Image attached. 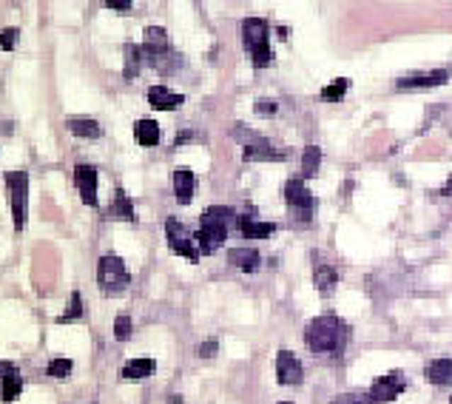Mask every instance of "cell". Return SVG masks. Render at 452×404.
Masks as SVG:
<instances>
[{
	"mask_svg": "<svg viewBox=\"0 0 452 404\" xmlns=\"http://www.w3.org/2000/svg\"><path fill=\"white\" fill-rule=\"evenodd\" d=\"M305 342L313 353H341L350 342V327L344 319L333 313L316 316L305 330Z\"/></svg>",
	"mask_w": 452,
	"mask_h": 404,
	"instance_id": "6da1fadb",
	"label": "cell"
},
{
	"mask_svg": "<svg viewBox=\"0 0 452 404\" xmlns=\"http://www.w3.org/2000/svg\"><path fill=\"white\" fill-rule=\"evenodd\" d=\"M234 211L225 208V206H213L202 214V223H199V231L193 234L196 240V248H199V257H210L222 248V242L228 240V225L234 223Z\"/></svg>",
	"mask_w": 452,
	"mask_h": 404,
	"instance_id": "7a4b0ae2",
	"label": "cell"
},
{
	"mask_svg": "<svg viewBox=\"0 0 452 404\" xmlns=\"http://www.w3.org/2000/svg\"><path fill=\"white\" fill-rule=\"evenodd\" d=\"M268 32H271V29H268V23H265L262 18H248V21L242 23V43H245V49L251 52L256 69H265V66H271V60H273V52H271V43H268V38H271Z\"/></svg>",
	"mask_w": 452,
	"mask_h": 404,
	"instance_id": "3957f363",
	"label": "cell"
},
{
	"mask_svg": "<svg viewBox=\"0 0 452 404\" xmlns=\"http://www.w3.org/2000/svg\"><path fill=\"white\" fill-rule=\"evenodd\" d=\"M97 282H100V288L108 296H117V293H123L131 285V274H128V268H125V262L120 257L106 254L97 262Z\"/></svg>",
	"mask_w": 452,
	"mask_h": 404,
	"instance_id": "277c9868",
	"label": "cell"
},
{
	"mask_svg": "<svg viewBox=\"0 0 452 404\" xmlns=\"http://www.w3.org/2000/svg\"><path fill=\"white\" fill-rule=\"evenodd\" d=\"M6 188H9L15 228L23 231L26 228V217H29V174L26 171H9L6 174Z\"/></svg>",
	"mask_w": 452,
	"mask_h": 404,
	"instance_id": "5b68a950",
	"label": "cell"
},
{
	"mask_svg": "<svg viewBox=\"0 0 452 404\" xmlns=\"http://www.w3.org/2000/svg\"><path fill=\"white\" fill-rule=\"evenodd\" d=\"M285 202H288V208L293 211V217L302 225H307L313 220L316 199H313V193L307 191V185L302 179H288V185H285Z\"/></svg>",
	"mask_w": 452,
	"mask_h": 404,
	"instance_id": "8992f818",
	"label": "cell"
},
{
	"mask_svg": "<svg viewBox=\"0 0 452 404\" xmlns=\"http://www.w3.org/2000/svg\"><path fill=\"white\" fill-rule=\"evenodd\" d=\"M165 237H168V245H171V251L174 254H179V257H185V259H191V262H196L199 259V248H196V240H193V234L179 223V220H168L165 223Z\"/></svg>",
	"mask_w": 452,
	"mask_h": 404,
	"instance_id": "52a82bcc",
	"label": "cell"
},
{
	"mask_svg": "<svg viewBox=\"0 0 452 404\" xmlns=\"http://www.w3.org/2000/svg\"><path fill=\"white\" fill-rule=\"evenodd\" d=\"M404 390H407V376H404V373H398V370H392V373H387V376H378L367 393H370L373 404H381V401H392V398H398Z\"/></svg>",
	"mask_w": 452,
	"mask_h": 404,
	"instance_id": "ba28073f",
	"label": "cell"
},
{
	"mask_svg": "<svg viewBox=\"0 0 452 404\" xmlns=\"http://www.w3.org/2000/svg\"><path fill=\"white\" fill-rule=\"evenodd\" d=\"M23 390V376H21V367L15 361H6L0 359V398H4L6 404L15 401Z\"/></svg>",
	"mask_w": 452,
	"mask_h": 404,
	"instance_id": "9c48e42d",
	"label": "cell"
},
{
	"mask_svg": "<svg viewBox=\"0 0 452 404\" xmlns=\"http://www.w3.org/2000/svg\"><path fill=\"white\" fill-rule=\"evenodd\" d=\"M449 77H452V72H449V69H435V72H424V74L401 77L395 86H398V91H418V89H435V86H443Z\"/></svg>",
	"mask_w": 452,
	"mask_h": 404,
	"instance_id": "30bf717a",
	"label": "cell"
},
{
	"mask_svg": "<svg viewBox=\"0 0 452 404\" xmlns=\"http://www.w3.org/2000/svg\"><path fill=\"white\" fill-rule=\"evenodd\" d=\"M74 182L86 206H97V168L89 162L74 165Z\"/></svg>",
	"mask_w": 452,
	"mask_h": 404,
	"instance_id": "8fae6325",
	"label": "cell"
},
{
	"mask_svg": "<svg viewBox=\"0 0 452 404\" xmlns=\"http://www.w3.org/2000/svg\"><path fill=\"white\" fill-rule=\"evenodd\" d=\"M276 376H279V384H302L305 367H302V361L290 350H279V356H276Z\"/></svg>",
	"mask_w": 452,
	"mask_h": 404,
	"instance_id": "7c38bea8",
	"label": "cell"
},
{
	"mask_svg": "<svg viewBox=\"0 0 452 404\" xmlns=\"http://www.w3.org/2000/svg\"><path fill=\"white\" fill-rule=\"evenodd\" d=\"M242 157H245V162H282V159H285V151L276 148V145H271L268 140H262V142L248 145V148L242 151Z\"/></svg>",
	"mask_w": 452,
	"mask_h": 404,
	"instance_id": "4fadbf2b",
	"label": "cell"
},
{
	"mask_svg": "<svg viewBox=\"0 0 452 404\" xmlns=\"http://www.w3.org/2000/svg\"><path fill=\"white\" fill-rule=\"evenodd\" d=\"M193 188H196V176L191 168L179 165L174 171V193H176V202L179 206H188V202L193 199Z\"/></svg>",
	"mask_w": 452,
	"mask_h": 404,
	"instance_id": "5bb4252c",
	"label": "cell"
},
{
	"mask_svg": "<svg viewBox=\"0 0 452 404\" xmlns=\"http://www.w3.org/2000/svg\"><path fill=\"white\" fill-rule=\"evenodd\" d=\"M148 103L157 111H174V108H179L185 103V97L176 94V91H168L165 86H151L148 89Z\"/></svg>",
	"mask_w": 452,
	"mask_h": 404,
	"instance_id": "9a60e30c",
	"label": "cell"
},
{
	"mask_svg": "<svg viewBox=\"0 0 452 404\" xmlns=\"http://www.w3.org/2000/svg\"><path fill=\"white\" fill-rule=\"evenodd\" d=\"M171 49V40H168V32L162 26H148L145 29V38H142V55H159Z\"/></svg>",
	"mask_w": 452,
	"mask_h": 404,
	"instance_id": "2e32d148",
	"label": "cell"
},
{
	"mask_svg": "<svg viewBox=\"0 0 452 404\" xmlns=\"http://www.w3.org/2000/svg\"><path fill=\"white\" fill-rule=\"evenodd\" d=\"M228 262H231L234 268H239V271L254 274V271L259 268L262 257H259V251H254V248H231V251H228Z\"/></svg>",
	"mask_w": 452,
	"mask_h": 404,
	"instance_id": "e0dca14e",
	"label": "cell"
},
{
	"mask_svg": "<svg viewBox=\"0 0 452 404\" xmlns=\"http://www.w3.org/2000/svg\"><path fill=\"white\" fill-rule=\"evenodd\" d=\"M424 376H426L429 384H438V387L452 384V359H435V361H429L424 367Z\"/></svg>",
	"mask_w": 452,
	"mask_h": 404,
	"instance_id": "ac0fdd59",
	"label": "cell"
},
{
	"mask_svg": "<svg viewBox=\"0 0 452 404\" xmlns=\"http://www.w3.org/2000/svg\"><path fill=\"white\" fill-rule=\"evenodd\" d=\"M66 128L74 134V137H83V140H97L103 134L100 123L91 120V117H69L66 120Z\"/></svg>",
	"mask_w": 452,
	"mask_h": 404,
	"instance_id": "d6986e66",
	"label": "cell"
},
{
	"mask_svg": "<svg viewBox=\"0 0 452 404\" xmlns=\"http://www.w3.org/2000/svg\"><path fill=\"white\" fill-rule=\"evenodd\" d=\"M313 282H316V288H319L322 296H330L333 288L339 285V271L333 265H327V262H319L316 271H313Z\"/></svg>",
	"mask_w": 452,
	"mask_h": 404,
	"instance_id": "ffe728a7",
	"label": "cell"
},
{
	"mask_svg": "<svg viewBox=\"0 0 452 404\" xmlns=\"http://www.w3.org/2000/svg\"><path fill=\"white\" fill-rule=\"evenodd\" d=\"M108 217L125 220V223H134V220H137V217H134V206H131V196H128L123 188L114 191V199H111V206H108Z\"/></svg>",
	"mask_w": 452,
	"mask_h": 404,
	"instance_id": "44dd1931",
	"label": "cell"
},
{
	"mask_svg": "<svg viewBox=\"0 0 452 404\" xmlns=\"http://www.w3.org/2000/svg\"><path fill=\"white\" fill-rule=\"evenodd\" d=\"M148 63L165 77V74H174L179 66H182V55H176L174 49H165L159 55H148Z\"/></svg>",
	"mask_w": 452,
	"mask_h": 404,
	"instance_id": "7402d4cb",
	"label": "cell"
},
{
	"mask_svg": "<svg viewBox=\"0 0 452 404\" xmlns=\"http://www.w3.org/2000/svg\"><path fill=\"white\" fill-rule=\"evenodd\" d=\"M239 231H242L248 240H265V237H271V234L276 231V225H273V223H259V220H254V217H239Z\"/></svg>",
	"mask_w": 452,
	"mask_h": 404,
	"instance_id": "603a6c76",
	"label": "cell"
},
{
	"mask_svg": "<svg viewBox=\"0 0 452 404\" xmlns=\"http://www.w3.org/2000/svg\"><path fill=\"white\" fill-rule=\"evenodd\" d=\"M154 359H131V361H125L123 364V370H120V376L123 378H128V381H137V378H148L151 373H154Z\"/></svg>",
	"mask_w": 452,
	"mask_h": 404,
	"instance_id": "cb8c5ba5",
	"label": "cell"
},
{
	"mask_svg": "<svg viewBox=\"0 0 452 404\" xmlns=\"http://www.w3.org/2000/svg\"><path fill=\"white\" fill-rule=\"evenodd\" d=\"M134 140H137L140 145H145V148L157 145V142H159V125H157L154 120H137V123H134Z\"/></svg>",
	"mask_w": 452,
	"mask_h": 404,
	"instance_id": "d4e9b609",
	"label": "cell"
},
{
	"mask_svg": "<svg viewBox=\"0 0 452 404\" xmlns=\"http://www.w3.org/2000/svg\"><path fill=\"white\" fill-rule=\"evenodd\" d=\"M123 55H125L123 77H125V80H134V77L140 74V66H142V46H137V43H125Z\"/></svg>",
	"mask_w": 452,
	"mask_h": 404,
	"instance_id": "484cf974",
	"label": "cell"
},
{
	"mask_svg": "<svg viewBox=\"0 0 452 404\" xmlns=\"http://www.w3.org/2000/svg\"><path fill=\"white\" fill-rule=\"evenodd\" d=\"M319 165H322V148H319V145H307V148H305V157H302V176H305V179L316 176Z\"/></svg>",
	"mask_w": 452,
	"mask_h": 404,
	"instance_id": "4316f807",
	"label": "cell"
},
{
	"mask_svg": "<svg viewBox=\"0 0 452 404\" xmlns=\"http://www.w3.org/2000/svg\"><path fill=\"white\" fill-rule=\"evenodd\" d=\"M83 316V296H80V291H74L72 296H69V305H66V313H60L57 316V322H74V319H80Z\"/></svg>",
	"mask_w": 452,
	"mask_h": 404,
	"instance_id": "83f0119b",
	"label": "cell"
},
{
	"mask_svg": "<svg viewBox=\"0 0 452 404\" xmlns=\"http://www.w3.org/2000/svg\"><path fill=\"white\" fill-rule=\"evenodd\" d=\"M347 89H350V80H347V77H339V80H333L330 86L322 89V97H324V100H341V97L347 94Z\"/></svg>",
	"mask_w": 452,
	"mask_h": 404,
	"instance_id": "f1b7e54d",
	"label": "cell"
},
{
	"mask_svg": "<svg viewBox=\"0 0 452 404\" xmlns=\"http://www.w3.org/2000/svg\"><path fill=\"white\" fill-rule=\"evenodd\" d=\"M72 367H74L72 359H52L49 367H46V376H52V378H66V376H72Z\"/></svg>",
	"mask_w": 452,
	"mask_h": 404,
	"instance_id": "f546056e",
	"label": "cell"
},
{
	"mask_svg": "<svg viewBox=\"0 0 452 404\" xmlns=\"http://www.w3.org/2000/svg\"><path fill=\"white\" fill-rule=\"evenodd\" d=\"M114 339H117V342H128V339H131V316L120 313V316L114 319Z\"/></svg>",
	"mask_w": 452,
	"mask_h": 404,
	"instance_id": "4dcf8cb0",
	"label": "cell"
},
{
	"mask_svg": "<svg viewBox=\"0 0 452 404\" xmlns=\"http://www.w3.org/2000/svg\"><path fill=\"white\" fill-rule=\"evenodd\" d=\"M18 38H21V29H15V26L0 29V52H12L18 46Z\"/></svg>",
	"mask_w": 452,
	"mask_h": 404,
	"instance_id": "1f68e13d",
	"label": "cell"
},
{
	"mask_svg": "<svg viewBox=\"0 0 452 404\" xmlns=\"http://www.w3.org/2000/svg\"><path fill=\"white\" fill-rule=\"evenodd\" d=\"M330 404H373L370 393H344V395H336Z\"/></svg>",
	"mask_w": 452,
	"mask_h": 404,
	"instance_id": "d6a6232c",
	"label": "cell"
},
{
	"mask_svg": "<svg viewBox=\"0 0 452 404\" xmlns=\"http://www.w3.org/2000/svg\"><path fill=\"white\" fill-rule=\"evenodd\" d=\"M276 100H271V97H262V100H256V106H254V111L259 114V117H271V114H276Z\"/></svg>",
	"mask_w": 452,
	"mask_h": 404,
	"instance_id": "836d02e7",
	"label": "cell"
},
{
	"mask_svg": "<svg viewBox=\"0 0 452 404\" xmlns=\"http://www.w3.org/2000/svg\"><path fill=\"white\" fill-rule=\"evenodd\" d=\"M216 347H219V344H216V342H213V339H208V342H202V344H199V347H196V353H199V356H202V359H210V356H213V353H216Z\"/></svg>",
	"mask_w": 452,
	"mask_h": 404,
	"instance_id": "e575fe53",
	"label": "cell"
},
{
	"mask_svg": "<svg viewBox=\"0 0 452 404\" xmlns=\"http://www.w3.org/2000/svg\"><path fill=\"white\" fill-rule=\"evenodd\" d=\"M108 9H120V12H128L131 9V0H106Z\"/></svg>",
	"mask_w": 452,
	"mask_h": 404,
	"instance_id": "d590c367",
	"label": "cell"
},
{
	"mask_svg": "<svg viewBox=\"0 0 452 404\" xmlns=\"http://www.w3.org/2000/svg\"><path fill=\"white\" fill-rule=\"evenodd\" d=\"M438 193H441V196H452V176L446 179V185H443V188H441Z\"/></svg>",
	"mask_w": 452,
	"mask_h": 404,
	"instance_id": "8d00e7d4",
	"label": "cell"
},
{
	"mask_svg": "<svg viewBox=\"0 0 452 404\" xmlns=\"http://www.w3.org/2000/svg\"><path fill=\"white\" fill-rule=\"evenodd\" d=\"M279 404H293V401H279Z\"/></svg>",
	"mask_w": 452,
	"mask_h": 404,
	"instance_id": "74e56055",
	"label": "cell"
},
{
	"mask_svg": "<svg viewBox=\"0 0 452 404\" xmlns=\"http://www.w3.org/2000/svg\"><path fill=\"white\" fill-rule=\"evenodd\" d=\"M449 404H452V398H449Z\"/></svg>",
	"mask_w": 452,
	"mask_h": 404,
	"instance_id": "f35d334b",
	"label": "cell"
}]
</instances>
